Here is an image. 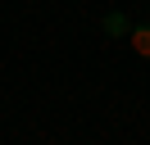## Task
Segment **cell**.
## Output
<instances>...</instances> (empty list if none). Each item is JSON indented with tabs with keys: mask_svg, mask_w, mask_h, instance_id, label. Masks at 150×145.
<instances>
[{
	"mask_svg": "<svg viewBox=\"0 0 150 145\" xmlns=\"http://www.w3.org/2000/svg\"><path fill=\"white\" fill-rule=\"evenodd\" d=\"M127 32H132V23H127V14H123V9L105 14V36H127Z\"/></svg>",
	"mask_w": 150,
	"mask_h": 145,
	"instance_id": "cell-1",
	"label": "cell"
},
{
	"mask_svg": "<svg viewBox=\"0 0 150 145\" xmlns=\"http://www.w3.org/2000/svg\"><path fill=\"white\" fill-rule=\"evenodd\" d=\"M127 41H132V50H137L141 59H150V23L132 27V32H127Z\"/></svg>",
	"mask_w": 150,
	"mask_h": 145,
	"instance_id": "cell-2",
	"label": "cell"
}]
</instances>
